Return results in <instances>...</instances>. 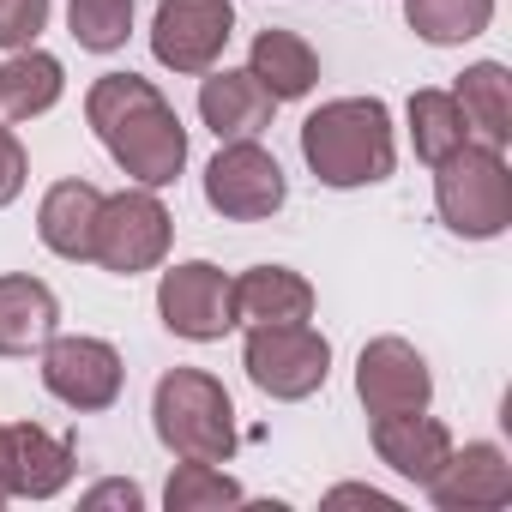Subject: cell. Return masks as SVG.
<instances>
[{"label": "cell", "mask_w": 512, "mask_h": 512, "mask_svg": "<svg viewBox=\"0 0 512 512\" xmlns=\"http://www.w3.org/2000/svg\"><path fill=\"white\" fill-rule=\"evenodd\" d=\"M235 37V7L229 0H157L151 13V55L175 79H199L223 61Z\"/></svg>", "instance_id": "9"}, {"label": "cell", "mask_w": 512, "mask_h": 512, "mask_svg": "<svg viewBox=\"0 0 512 512\" xmlns=\"http://www.w3.org/2000/svg\"><path fill=\"white\" fill-rule=\"evenodd\" d=\"M326 506H380V512H398V500L380 494V488H368V482H338V488L326 494Z\"/></svg>", "instance_id": "29"}, {"label": "cell", "mask_w": 512, "mask_h": 512, "mask_svg": "<svg viewBox=\"0 0 512 512\" xmlns=\"http://www.w3.org/2000/svg\"><path fill=\"white\" fill-rule=\"evenodd\" d=\"M284 199H290V175L260 139H229L205 163V205L223 223H266L284 211Z\"/></svg>", "instance_id": "7"}, {"label": "cell", "mask_w": 512, "mask_h": 512, "mask_svg": "<svg viewBox=\"0 0 512 512\" xmlns=\"http://www.w3.org/2000/svg\"><path fill=\"white\" fill-rule=\"evenodd\" d=\"M0 506H13V476H7V422H0Z\"/></svg>", "instance_id": "30"}, {"label": "cell", "mask_w": 512, "mask_h": 512, "mask_svg": "<svg viewBox=\"0 0 512 512\" xmlns=\"http://www.w3.org/2000/svg\"><path fill=\"white\" fill-rule=\"evenodd\" d=\"M85 121L97 133V145L109 151V163L133 181V187H175L187 169V127L169 109V97L139 79V73H103L85 91Z\"/></svg>", "instance_id": "1"}, {"label": "cell", "mask_w": 512, "mask_h": 512, "mask_svg": "<svg viewBox=\"0 0 512 512\" xmlns=\"http://www.w3.org/2000/svg\"><path fill=\"white\" fill-rule=\"evenodd\" d=\"M302 163L332 193L392 181V169H398L392 109L380 97H332V103H320L302 121Z\"/></svg>", "instance_id": "2"}, {"label": "cell", "mask_w": 512, "mask_h": 512, "mask_svg": "<svg viewBox=\"0 0 512 512\" xmlns=\"http://www.w3.org/2000/svg\"><path fill=\"white\" fill-rule=\"evenodd\" d=\"M73 440L49 434L43 422H7V476L13 500H55L73 482Z\"/></svg>", "instance_id": "16"}, {"label": "cell", "mask_w": 512, "mask_h": 512, "mask_svg": "<svg viewBox=\"0 0 512 512\" xmlns=\"http://www.w3.org/2000/svg\"><path fill=\"white\" fill-rule=\"evenodd\" d=\"M440 512H506L512 506V458L494 440L452 446L434 482L422 488Z\"/></svg>", "instance_id": "12"}, {"label": "cell", "mask_w": 512, "mask_h": 512, "mask_svg": "<svg viewBox=\"0 0 512 512\" xmlns=\"http://www.w3.org/2000/svg\"><path fill=\"white\" fill-rule=\"evenodd\" d=\"M97 211H103V187H91L85 175H67V181H55V187L37 199V241L55 253V260L91 266Z\"/></svg>", "instance_id": "14"}, {"label": "cell", "mask_w": 512, "mask_h": 512, "mask_svg": "<svg viewBox=\"0 0 512 512\" xmlns=\"http://www.w3.org/2000/svg\"><path fill=\"white\" fill-rule=\"evenodd\" d=\"M374 452H380V464H386L392 476H404V482L428 488V482H434V470H440V464H446V452H452V428H446L440 416H428V410L374 416Z\"/></svg>", "instance_id": "15"}, {"label": "cell", "mask_w": 512, "mask_h": 512, "mask_svg": "<svg viewBox=\"0 0 512 512\" xmlns=\"http://www.w3.org/2000/svg\"><path fill=\"white\" fill-rule=\"evenodd\" d=\"M272 115H278L272 91L253 79L247 67H211V73H199V121L217 133V145L260 139L272 127Z\"/></svg>", "instance_id": "13"}, {"label": "cell", "mask_w": 512, "mask_h": 512, "mask_svg": "<svg viewBox=\"0 0 512 512\" xmlns=\"http://www.w3.org/2000/svg\"><path fill=\"white\" fill-rule=\"evenodd\" d=\"M247 488L223 470V464H199V458H175L163 506L169 512H217V506H241Z\"/></svg>", "instance_id": "24"}, {"label": "cell", "mask_w": 512, "mask_h": 512, "mask_svg": "<svg viewBox=\"0 0 512 512\" xmlns=\"http://www.w3.org/2000/svg\"><path fill=\"white\" fill-rule=\"evenodd\" d=\"M434 211L458 241H500L512 229V169L506 151L458 145L446 163H434Z\"/></svg>", "instance_id": "4"}, {"label": "cell", "mask_w": 512, "mask_h": 512, "mask_svg": "<svg viewBox=\"0 0 512 512\" xmlns=\"http://www.w3.org/2000/svg\"><path fill=\"white\" fill-rule=\"evenodd\" d=\"M241 368L272 404H302L332 380V338L308 320L290 326H241Z\"/></svg>", "instance_id": "5"}, {"label": "cell", "mask_w": 512, "mask_h": 512, "mask_svg": "<svg viewBox=\"0 0 512 512\" xmlns=\"http://www.w3.org/2000/svg\"><path fill=\"white\" fill-rule=\"evenodd\" d=\"M61 332V296L31 272H0V356H37Z\"/></svg>", "instance_id": "17"}, {"label": "cell", "mask_w": 512, "mask_h": 512, "mask_svg": "<svg viewBox=\"0 0 512 512\" xmlns=\"http://www.w3.org/2000/svg\"><path fill=\"white\" fill-rule=\"evenodd\" d=\"M404 121H410V145H416V157L434 169V163H446L458 145H470V133H464V115H458V103H452V91H440V85H422V91H410V103H404Z\"/></svg>", "instance_id": "23"}, {"label": "cell", "mask_w": 512, "mask_h": 512, "mask_svg": "<svg viewBox=\"0 0 512 512\" xmlns=\"http://www.w3.org/2000/svg\"><path fill=\"white\" fill-rule=\"evenodd\" d=\"M356 398L374 416H404V410H428L434 404V374L428 356L410 338H368L356 356Z\"/></svg>", "instance_id": "11"}, {"label": "cell", "mask_w": 512, "mask_h": 512, "mask_svg": "<svg viewBox=\"0 0 512 512\" xmlns=\"http://www.w3.org/2000/svg\"><path fill=\"white\" fill-rule=\"evenodd\" d=\"M169 241H175V217H169L163 193L121 187V193H103L91 266H103L109 278H139V272H157L169 260Z\"/></svg>", "instance_id": "6"}, {"label": "cell", "mask_w": 512, "mask_h": 512, "mask_svg": "<svg viewBox=\"0 0 512 512\" xmlns=\"http://www.w3.org/2000/svg\"><path fill=\"white\" fill-rule=\"evenodd\" d=\"M25 181H31V157H25L19 133L0 121V211H7V205L25 193Z\"/></svg>", "instance_id": "27"}, {"label": "cell", "mask_w": 512, "mask_h": 512, "mask_svg": "<svg viewBox=\"0 0 512 512\" xmlns=\"http://www.w3.org/2000/svg\"><path fill=\"white\" fill-rule=\"evenodd\" d=\"M133 7L139 0H67V31L91 55H115L133 37Z\"/></svg>", "instance_id": "25"}, {"label": "cell", "mask_w": 512, "mask_h": 512, "mask_svg": "<svg viewBox=\"0 0 512 512\" xmlns=\"http://www.w3.org/2000/svg\"><path fill=\"white\" fill-rule=\"evenodd\" d=\"M37 374L49 386V398H61L79 416L115 410L121 386H127V362L109 338H85V332H55L37 350Z\"/></svg>", "instance_id": "8"}, {"label": "cell", "mask_w": 512, "mask_h": 512, "mask_svg": "<svg viewBox=\"0 0 512 512\" xmlns=\"http://www.w3.org/2000/svg\"><path fill=\"white\" fill-rule=\"evenodd\" d=\"M404 25L428 49H464L494 25V0H404Z\"/></svg>", "instance_id": "22"}, {"label": "cell", "mask_w": 512, "mask_h": 512, "mask_svg": "<svg viewBox=\"0 0 512 512\" xmlns=\"http://www.w3.org/2000/svg\"><path fill=\"white\" fill-rule=\"evenodd\" d=\"M235 284V326H290L314 320V284L290 266H247Z\"/></svg>", "instance_id": "18"}, {"label": "cell", "mask_w": 512, "mask_h": 512, "mask_svg": "<svg viewBox=\"0 0 512 512\" xmlns=\"http://www.w3.org/2000/svg\"><path fill=\"white\" fill-rule=\"evenodd\" d=\"M151 428L169 458H199V464L235 458V398L205 368H169L151 386Z\"/></svg>", "instance_id": "3"}, {"label": "cell", "mask_w": 512, "mask_h": 512, "mask_svg": "<svg viewBox=\"0 0 512 512\" xmlns=\"http://www.w3.org/2000/svg\"><path fill=\"white\" fill-rule=\"evenodd\" d=\"M157 320L187 344H217L235 332V284L211 260H181L157 278Z\"/></svg>", "instance_id": "10"}, {"label": "cell", "mask_w": 512, "mask_h": 512, "mask_svg": "<svg viewBox=\"0 0 512 512\" xmlns=\"http://www.w3.org/2000/svg\"><path fill=\"white\" fill-rule=\"evenodd\" d=\"M67 91V67L49 55V49H13L7 61H0V121L19 127V121H37L61 103Z\"/></svg>", "instance_id": "20"}, {"label": "cell", "mask_w": 512, "mask_h": 512, "mask_svg": "<svg viewBox=\"0 0 512 512\" xmlns=\"http://www.w3.org/2000/svg\"><path fill=\"white\" fill-rule=\"evenodd\" d=\"M49 13L55 0H0V49H31L43 31H49Z\"/></svg>", "instance_id": "26"}, {"label": "cell", "mask_w": 512, "mask_h": 512, "mask_svg": "<svg viewBox=\"0 0 512 512\" xmlns=\"http://www.w3.org/2000/svg\"><path fill=\"white\" fill-rule=\"evenodd\" d=\"M452 103L464 115V133L488 151H506L512 145V79L500 61H470L452 85Z\"/></svg>", "instance_id": "19"}, {"label": "cell", "mask_w": 512, "mask_h": 512, "mask_svg": "<svg viewBox=\"0 0 512 512\" xmlns=\"http://www.w3.org/2000/svg\"><path fill=\"white\" fill-rule=\"evenodd\" d=\"M247 73L272 91V103H302L314 85H320V55L302 31H260L247 49Z\"/></svg>", "instance_id": "21"}, {"label": "cell", "mask_w": 512, "mask_h": 512, "mask_svg": "<svg viewBox=\"0 0 512 512\" xmlns=\"http://www.w3.org/2000/svg\"><path fill=\"white\" fill-rule=\"evenodd\" d=\"M109 506H121V512H145V488L139 482H97V488H85V512H109Z\"/></svg>", "instance_id": "28"}]
</instances>
